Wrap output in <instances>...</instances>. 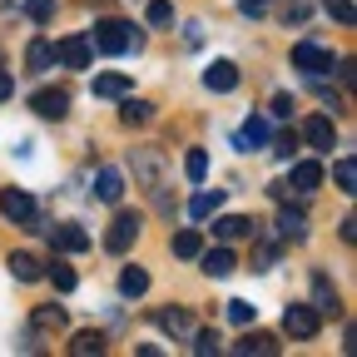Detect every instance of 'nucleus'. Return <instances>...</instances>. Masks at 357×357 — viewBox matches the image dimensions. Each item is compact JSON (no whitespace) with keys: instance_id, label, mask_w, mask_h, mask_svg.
Masks as SVG:
<instances>
[{"instance_id":"38","label":"nucleus","mask_w":357,"mask_h":357,"mask_svg":"<svg viewBox=\"0 0 357 357\" xmlns=\"http://www.w3.org/2000/svg\"><path fill=\"white\" fill-rule=\"evenodd\" d=\"M293 149H298L293 134H278V139H273V154H278V159H293Z\"/></svg>"},{"instance_id":"15","label":"nucleus","mask_w":357,"mask_h":357,"mask_svg":"<svg viewBox=\"0 0 357 357\" xmlns=\"http://www.w3.org/2000/svg\"><path fill=\"white\" fill-rule=\"evenodd\" d=\"M95 194H100L105 204H119V199H124V174H119V169H100V174H95Z\"/></svg>"},{"instance_id":"4","label":"nucleus","mask_w":357,"mask_h":357,"mask_svg":"<svg viewBox=\"0 0 357 357\" xmlns=\"http://www.w3.org/2000/svg\"><path fill=\"white\" fill-rule=\"evenodd\" d=\"M303 144H307V149H318V154H333V144H337V124H333L328 114L303 119Z\"/></svg>"},{"instance_id":"5","label":"nucleus","mask_w":357,"mask_h":357,"mask_svg":"<svg viewBox=\"0 0 357 357\" xmlns=\"http://www.w3.org/2000/svg\"><path fill=\"white\" fill-rule=\"evenodd\" d=\"M134 238H139V213H114L109 234H105V248H109V253H129Z\"/></svg>"},{"instance_id":"10","label":"nucleus","mask_w":357,"mask_h":357,"mask_svg":"<svg viewBox=\"0 0 357 357\" xmlns=\"http://www.w3.org/2000/svg\"><path fill=\"white\" fill-rule=\"evenodd\" d=\"M50 243H55L60 253H84V248H89V234L79 229V223H55V229H50Z\"/></svg>"},{"instance_id":"37","label":"nucleus","mask_w":357,"mask_h":357,"mask_svg":"<svg viewBox=\"0 0 357 357\" xmlns=\"http://www.w3.org/2000/svg\"><path fill=\"white\" fill-rule=\"evenodd\" d=\"M194 352H199V357L218 352V333H194Z\"/></svg>"},{"instance_id":"40","label":"nucleus","mask_w":357,"mask_h":357,"mask_svg":"<svg viewBox=\"0 0 357 357\" xmlns=\"http://www.w3.org/2000/svg\"><path fill=\"white\" fill-rule=\"evenodd\" d=\"M273 114H278V119L293 114V95H273Z\"/></svg>"},{"instance_id":"26","label":"nucleus","mask_w":357,"mask_h":357,"mask_svg":"<svg viewBox=\"0 0 357 357\" xmlns=\"http://www.w3.org/2000/svg\"><path fill=\"white\" fill-rule=\"evenodd\" d=\"M199 248H204L199 229H184V234H174V253H178V258H199Z\"/></svg>"},{"instance_id":"1","label":"nucleus","mask_w":357,"mask_h":357,"mask_svg":"<svg viewBox=\"0 0 357 357\" xmlns=\"http://www.w3.org/2000/svg\"><path fill=\"white\" fill-rule=\"evenodd\" d=\"M89 45H95L100 55H124L129 45H134V30H129L124 20H100L95 35H89Z\"/></svg>"},{"instance_id":"14","label":"nucleus","mask_w":357,"mask_h":357,"mask_svg":"<svg viewBox=\"0 0 357 357\" xmlns=\"http://www.w3.org/2000/svg\"><path fill=\"white\" fill-rule=\"evenodd\" d=\"M213 234L218 238H253V218H243V213H223V218H213Z\"/></svg>"},{"instance_id":"21","label":"nucleus","mask_w":357,"mask_h":357,"mask_svg":"<svg viewBox=\"0 0 357 357\" xmlns=\"http://www.w3.org/2000/svg\"><path fill=\"white\" fill-rule=\"evenodd\" d=\"M10 273H15L20 283H40V278H45V268H40L35 253H10Z\"/></svg>"},{"instance_id":"30","label":"nucleus","mask_w":357,"mask_h":357,"mask_svg":"<svg viewBox=\"0 0 357 357\" xmlns=\"http://www.w3.org/2000/svg\"><path fill=\"white\" fill-rule=\"evenodd\" d=\"M184 174L194 178V184H199V178L208 174V154H204V149H189V154H184Z\"/></svg>"},{"instance_id":"20","label":"nucleus","mask_w":357,"mask_h":357,"mask_svg":"<svg viewBox=\"0 0 357 357\" xmlns=\"http://www.w3.org/2000/svg\"><path fill=\"white\" fill-rule=\"evenodd\" d=\"M50 65H55V45H50V40H30V50H25V70L45 75Z\"/></svg>"},{"instance_id":"22","label":"nucleus","mask_w":357,"mask_h":357,"mask_svg":"<svg viewBox=\"0 0 357 357\" xmlns=\"http://www.w3.org/2000/svg\"><path fill=\"white\" fill-rule=\"evenodd\" d=\"M263 144H268V119L253 114V119L238 129V149H263Z\"/></svg>"},{"instance_id":"43","label":"nucleus","mask_w":357,"mask_h":357,"mask_svg":"<svg viewBox=\"0 0 357 357\" xmlns=\"http://www.w3.org/2000/svg\"><path fill=\"white\" fill-rule=\"evenodd\" d=\"M10 89H15V79H10L6 70H0V105H6V100H10Z\"/></svg>"},{"instance_id":"25","label":"nucleus","mask_w":357,"mask_h":357,"mask_svg":"<svg viewBox=\"0 0 357 357\" xmlns=\"http://www.w3.org/2000/svg\"><path fill=\"white\" fill-rule=\"evenodd\" d=\"M149 288V273H144V268H124V273H119V293L124 298H139Z\"/></svg>"},{"instance_id":"33","label":"nucleus","mask_w":357,"mask_h":357,"mask_svg":"<svg viewBox=\"0 0 357 357\" xmlns=\"http://www.w3.org/2000/svg\"><path fill=\"white\" fill-rule=\"evenodd\" d=\"M229 318H234L238 328H248V323L258 318V307H253V303H243V298H234V303H229Z\"/></svg>"},{"instance_id":"6","label":"nucleus","mask_w":357,"mask_h":357,"mask_svg":"<svg viewBox=\"0 0 357 357\" xmlns=\"http://www.w3.org/2000/svg\"><path fill=\"white\" fill-rule=\"evenodd\" d=\"M89 55H95V45H89V35H65L55 45V60L65 70H89Z\"/></svg>"},{"instance_id":"31","label":"nucleus","mask_w":357,"mask_h":357,"mask_svg":"<svg viewBox=\"0 0 357 357\" xmlns=\"http://www.w3.org/2000/svg\"><path fill=\"white\" fill-rule=\"evenodd\" d=\"M323 10L337 20V25H352L357 20V10H352V0H323Z\"/></svg>"},{"instance_id":"18","label":"nucleus","mask_w":357,"mask_h":357,"mask_svg":"<svg viewBox=\"0 0 357 357\" xmlns=\"http://www.w3.org/2000/svg\"><path fill=\"white\" fill-rule=\"evenodd\" d=\"M30 323H35V333H65V307H55V303H40Z\"/></svg>"},{"instance_id":"39","label":"nucleus","mask_w":357,"mask_h":357,"mask_svg":"<svg viewBox=\"0 0 357 357\" xmlns=\"http://www.w3.org/2000/svg\"><path fill=\"white\" fill-rule=\"evenodd\" d=\"M337 75H342V84L352 89V79H357V60H342V65H337Z\"/></svg>"},{"instance_id":"28","label":"nucleus","mask_w":357,"mask_h":357,"mask_svg":"<svg viewBox=\"0 0 357 357\" xmlns=\"http://www.w3.org/2000/svg\"><path fill=\"white\" fill-rule=\"evenodd\" d=\"M218 208H223V194H218V189H213V194H199V199L189 204L194 218H208V213H218Z\"/></svg>"},{"instance_id":"35","label":"nucleus","mask_w":357,"mask_h":357,"mask_svg":"<svg viewBox=\"0 0 357 357\" xmlns=\"http://www.w3.org/2000/svg\"><path fill=\"white\" fill-rule=\"evenodd\" d=\"M307 10H312L307 0H288V10H283V20H288V25H303V20H307Z\"/></svg>"},{"instance_id":"8","label":"nucleus","mask_w":357,"mask_h":357,"mask_svg":"<svg viewBox=\"0 0 357 357\" xmlns=\"http://www.w3.org/2000/svg\"><path fill=\"white\" fill-rule=\"evenodd\" d=\"M30 109H35L40 119H65V114H70V95H65V89H35V95H30Z\"/></svg>"},{"instance_id":"12","label":"nucleus","mask_w":357,"mask_h":357,"mask_svg":"<svg viewBox=\"0 0 357 357\" xmlns=\"http://www.w3.org/2000/svg\"><path fill=\"white\" fill-rule=\"evenodd\" d=\"M199 258H204V273H208V278H229L234 268H238L234 248H199Z\"/></svg>"},{"instance_id":"24","label":"nucleus","mask_w":357,"mask_h":357,"mask_svg":"<svg viewBox=\"0 0 357 357\" xmlns=\"http://www.w3.org/2000/svg\"><path fill=\"white\" fill-rule=\"evenodd\" d=\"M70 352H75V357H100V352H105V333H75Z\"/></svg>"},{"instance_id":"13","label":"nucleus","mask_w":357,"mask_h":357,"mask_svg":"<svg viewBox=\"0 0 357 357\" xmlns=\"http://www.w3.org/2000/svg\"><path fill=\"white\" fill-rule=\"evenodd\" d=\"M278 238H288V243L307 238V213L303 208H278Z\"/></svg>"},{"instance_id":"36","label":"nucleus","mask_w":357,"mask_h":357,"mask_svg":"<svg viewBox=\"0 0 357 357\" xmlns=\"http://www.w3.org/2000/svg\"><path fill=\"white\" fill-rule=\"evenodd\" d=\"M25 10H30V20H50L55 15V0H25Z\"/></svg>"},{"instance_id":"19","label":"nucleus","mask_w":357,"mask_h":357,"mask_svg":"<svg viewBox=\"0 0 357 357\" xmlns=\"http://www.w3.org/2000/svg\"><path fill=\"white\" fill-rule=\"evenodd\" d=\"M234 352H238V357H253V352L273 357V352H278V337H273V333H248L243 342H234Z\"/></svg>"},{"instance_id":"7","label":"nucleus","mask_w":357,"mask_h":357,"mask_svg":"<svg viewBox=\"0 0 357 357\" xmlns=\"http://www.w3.org/2000/svg\"><path fill=\"white\" fill-rule=\"evenodd\" d=\"M293 65L303 70V75H328L337 60H333V50H323V45H293Z\"/></svg>"},{"instance_id":"41","label":"nucleus","mask_w":357,"mask_h":357,"mask_svg":"<svg viewBox=\"0 0 357 357\" xmlns=\"http://www.w3.org/2000/svg\"><path fill=\"white\" fill-rule=\"evenodd\" d=\"M263 6H268V0H238V10H243V15H263Z\"/></svg>"},{"instance_id":"34","label":"nucleus","mask_w":357,"mask_h":357,"mask_svg":"<svg viewBox=\"0 0 357 357\" xmlns=\"http://www.w3.org/2000/svg\"><path fill=\"white\" fill-rule=\"evenodd\" d=\"M50 283H55L60 293H70V288H75V268H70V263H55V268H50Z\"/></svg>"},{"instance_id":"42","label":"nucleus","mask_w":357,"mask_h":357,"mask_svg":"<svg viewBox=\"0 0 357 357\" xmlns=\"http://www.w3.org/2000/svg\"><path fill=\"white\" fill-rule=\"evenodd\" d=\"M352 238H357V218L347 213V218H342V243H352Z\"/></svg>"},{"instance_id":"23","label":"nucleus","mask_w":357,"mask_h":357,"mask_svg":"<svg viewBox=\"0 0 357 357\" xmlns=\"http://www.w3.org/2000/svg\"><path fill=\"white\" fill-rule=\"evenodd\" d=\"M154 323H159L164 333H174V337H178V333H194V318H189L184 307H164V312H159Z\"/></svg>"},{"instance_id":"17","label":"nucleus","mask_w":357,"mask_h":357,"mask_svg":"<svg viewBox=\"0 0 357 357\" xmlns=\"http://www.w3.org/2000/svg\"><path fill=\"white\" fill-rule=\"evenodd\" d=\"M129 89H134L129 75H114V70H109V75H95V95H100V100H124Z\"/></svg>"},{"instance_id":"27","label":"nucleus","mask_w":357,"mask_h":357,"mask_svg":"<svg viewBox=\"0 0 357 357\" xmlns=\"http://www.w3.org/2000/svg\"><path fill=\"white\" fill-rule=\"evenodd\" d=\"M144 20H149V25H159V30H169V25H174V6H169V0H149Z\"/></svg>"},{"instance_id":"32","label":"nucleus","mask_w":357,"mask_h":357,"mask_svg":"<svg viewBox=\"0 0 357 357\" xmlns=\"http://www.w3.org/2000/svg\"><path fill=\"white\" fill-rule=\"evenodd\" d=\"M119 119H124V124H144V119H149V105H139V100H129V95H124Z\"/></svg>"},{"instance_id":"3","label":"nucleus","mask_w":357,"mask_h":357,"mask_svg":"<svg viewBox=\"0 0 357 357\" xmlns=\"http://www.w3.org/2000/svg\"><path fill=\"white\" fill-rule=\"evenodd\" d=\"M0 213H6L10 223H20V229H40V223H35V199L25 189H6V194H0Z\"/></svg>"},{"instance_id":"9","label":"nucleus","mask_w":357,"mask_h":357,"mask_svg":"<svg viewBox=\"0 0 357 357\" xmlns=\"http://www.w3.org/2000/svg\"><path fill=\"white\" fill-rule=\"evenodd\" d=\"M204 84L213 89V95H229V89H238V65L234 60H213L204 70Z\"/></svg>"},{"instance_id":"29","label":"nucleus","mask_w":357,"mask_h":357,"mask_svg":"<svg viewBox=\"0 0 357 357\" xmlns=\"http://www.w3.org/2000/svg\"><path fill=\"white\" fill-rule=\"evenodd\" d=\"M333 178H337V189H342V194H352V189H357V164H352V159H337Z\"/></svg>"},{"instance_id":"2","label":"nucleus","mask_w":357,"mask_h":357,"mask_svg":"<svg viewBox=\"0 0 357 357\" xmlns=\"http://www.w3.org/2000/svg\"><path fill=\"white\" fill-rule=\"evenodd\" d=\"M283 333H293V337H318V333H323L318 307H312V303H293V307L283 312Z\"/></svg>"},{"instance_id":"11","label":"nucleus","mask_w":357,"mask_h":357,"mask_svg":"<svg viewBox=\"0 0 357 357\" xmlns=\"http://www.w3.org/2000/svg\"><path fill=\"white\" fill-rule=\"evenodd\" d=\"M312 307H318V318H337V288L328 283V273H312Z\"/></svg>"},{"instance_id":"16","label":"nucleus","mask_w":357,"mask_h":357,"mask_svg":"<svg viewBox=\"0 0 357 357\" xmlns=\"http://www.w3.org/2000/svg\"><path fill=\"white\" fill-rule=\"evenodd\" d=\"M318 184H323V164H318V159H298V164H293V189L312 194Z\"/></svg>"}]
</instances>
